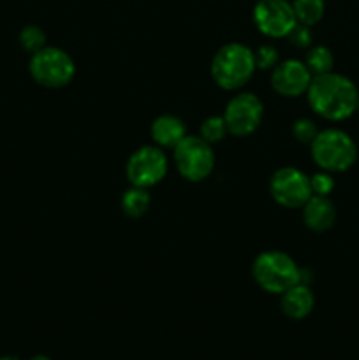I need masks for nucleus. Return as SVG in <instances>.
<instances>
[{"instance_id": "nucleus-23", "label": "nucleus", "mask_w": 359, "mask_h": 360, "mask_svg": "<svg viewBox=\"0 0 359 360\" xmlns=\"http://www.w3.org/2000/svg\"><path fill=\"white\" fill-rule=\"evenodd\" d=\"M312 27H306V25L296 23L294 28L287 34L289 44H292L298 49H308L312 46Z\"/></svg>"}, {"instance_id": "nucleus-4", "label": "nucleus", "mask_w": 359, "mask_h": 360, "mask_svg": "<svg viewBox=\"0 0 359 360\" xmlns=\"http://www.w3.org/2000/svg\"><path fill=\"white\" fill-rule=\"evenodd\" d=\"M301 267L289 253L270 250L256 257L252 264V276L264 292L282 295L285 290L299 283Z\"/></svg>"}, {"instance_id": "nucleus-24", "label": "nucleus", "mask_w": 359, "mask_h": 360, "mask_svg": "<svg viewBox=\"0 0 359 360\" xmlns=\"http://www.w3.org/2000/svg\"><path fill=\"white\" fill-rule=\"evenodd\" d=\"M30 360H51V359L46 357V355H35V357H32Z\"/></svg>"}, {"instance_id": "nucleus-6", "label": "nucleus", "mask_w": 359, "mask_h": 360, "mask_svg": "<svg viewBox=\"0 0 359 360\" xmlns=\"http://www.w3.org/2000/svg\"><path fill=\"white\" fill-rule=\"evenodd\" d=\"M172 158L182 178L190 183L204 181L215 169L213 144L201 136H187L172 150Z\"/></svg>"}, {"instance_id": "nucleus-1", "label": "nucleus", "mask_w": 359, "mask_h": 360, "mask_svg": "<svg viewBox=\"0 0 359 360\" xmlns=\"http://www.w3.org/2000/svg\"><path fill=\"white\" fill-rule=\"evenodd\" d=\"M359 90L348 77L338 72L313 76L306 101L310 109L327 122H344L358 111Z\"/></svg>"}, {"instance_id": "nucleus-20", "label": "nucleus", "mask_w": 359, "mask_h": 360, "mask_svg": "<svg viewBox=\"0 0 359 360\" xmlns=\"http://www.w3.org/2000/svg\"><path fill=\"white\" fill-rule=\"evenodd\" d=\"M319 129H317L315 122L310 118H298L292 123V136L298 143L301 144H312V141L315 139Z\"/></svg>"}, {"instance_id": "nucleus-11", "label": "nucleus", "mask_w": 359, "mask_h": 360, "mask_svg": "<svg viewBox=\"0 0 359 360\" xmlns=\"http://www.w3.org/2000/svg\"><path fill=\"white\" fill-rule=\"evenodd\" d=\"M312 77L313 76L306 69L305 62H301V60H284V62H278L271 69L270 83L271 88L282 97L296 98L306 94L310 83H312Z\"/></svg>"}, {"instance_id": "nucleus-3", "label": "nucleus", "mask_w": 359, "mask_h": 360, "mask_svg": "<svg viewBox=\"0 0 359 360\" xmlns=\"http://www.w3.org/2000/svg\"><path fill=\"white\" fill-rule=\"evenodd\" d=\"M310 155L320 171L345 172L358 162V144L340 129L319 130L310 144Z\"/></svg>"}, {"instance_id": "nucleus-10", "label": "nucleus", "mask_w": 359, "mask_h": 360, "mask_svg": "<svg viewBox=\"0 0 359 360\" xmlns=\"http://www.w3.org/2000/svg\"><path fill=\"white\" fill-rule=\"evenodd\" d=\"M252 18L257 30L271 39L287 37L289 32L298 23L289 0H257Z\"/></svg>"}, {"instance_id": "nucleus-7", "label": "nucleus", "mask_w": 359, "mask_h": 360, "mask_svg": "<svg viewBox=\"0 0 359 360\" xmlns=\"http://www.w3.org/2000/svg\"><path fill=\"white\" fill-rule=\"evenodd\" d=\"M169 169L168 157L158 146H141L129 157L125 165L127 179L132 186L151 188L165 178Z\"/></svg>"}, {"instance_id": "nucleus-25", "label": "nucleus", "mask_w": 359, "mask_h": 360, "mask_svg": "<svg viewBox=\"0 0 359 360\" xmlns=\"http://www.w3.org/2000/svg\"><path fill=\"white\" fill-rule=\"evenodd\" d=\"M0 360H20L16 357H11V355H6V357H0Z\"/></svg>"}, {"instance_id": "nucleus-2", "label": "nucleus", "mask_w": 359, "mask_h": 360, "mask_svg": "<svg viewBox=\"0 0 359 360\" xmlns=\"http://www.w3.org/2000/svg\"><path fill=\"white\" fill-rule=\"evenodd\" d=\"M256 70L253 51L241 42H227L222 46L213 55L210 67L215 84L225 91H234L245 86Z\"/></svg>"}, {"instance_id": "nucleus-9", "label": "nucleus", "mask_w": 359, "mask_h": 360, "mask_svg": "<svg viewBox=\"0 0 359 360\" xmlns=\"http://www.w3.org/2000/svg\"><path fill=\"white\" fill-rule=\"evenodd\" d=\"M270 193L275 202L287 210L303 207L312 197L310 176L298 167H282L270 179Z\"/></svg>"}, {"instance_id": "nucleus-14", "label": "nucleus", "mask_w": 359, "mask_h": 360, "mask_svg": "<svg viewBox=\"0 0 359 360\" xmlns=\"http://www.w3.org/2000/svg\"><path fill=\"white\" fill-rule=\"evenodd\" d=\"M313 306H315V295L310 285L298 283L280 295L282 313L291 320H305L313 311Z\"/></svg>"}, {"instance_id": "nucleus-22", "label": "nucleus", "mask_w": 359, "mask_h": 360, "mask_svg": "<svg viewBox=\"0 0 359 360\" xmlns=\"http://www.w3.org/2000/svg\"><path fill=\"white\" fill-rule=\"evenodd\" d=\"M256 56V65L260 70H271L278 62H280V55H278V49L271 44L260 46L257 51H253Z\"/></svg>"}, {"instance_id": "nucleus-19", "label": "nucleus", "mask_w": 359, "mask_h": 360, "mask_svg": "<svg viewBox=\"0 0 359 360\" xmlns=\"http://www.w3.org/2000/svg\"><path fill=\"white\" fill-rule=\"evenodd\" d=\"M20 44L25 51L34 55L35 51L42 49L46 46V34L37 25H27L20 32Z\"/></svg>"}, {"instance_id": "nucleus-8", "label": "nucleus", "mask_w": 359, "mask_h": 360, "mask_svg": "<svg viewBox=\"0 0 359 360\" xmlns=\"http://www.w3.org/2000/svg\"><path fill=\"white\" fill-rule=\"evenodd\" d=\"M227 130L234 137L252 136L264 118V104L256 94L243 91L227 102L224 111Z\"/></svg>"}, {"instance_id": "nucleus-15", "label": "nucleus", "mask_w": 359, "mask_h": 360, "mask_svg": "<svg viewBox=\"0 0 359 360\" xmlns=\"http://www.w3.org/2000/svg\"><path fill=\"white\" fill-rule=\"evenodd\" d=\"M122 211L129 218H141L148 213L151 204V197L146 188L130 185L129 190H125L122 195Z\"/></svg>"}, {"instance_id": "nucleus-17", "label": "nucleus", "mask_w": 359, "mask_h": 360, "mask_svg": "<svg viewBox=\"0 0 359 360\" xmlns=\"http://www.w3.org/2000/svg\"><path fill=\"white\" fill-rule=\"evenodd\" d=\"M292 9H294V16L298 23L313 27L324 18L326 4H324V0H294Z\"/></svg>"}, {"instance_id": "nucleus-21", "label": "nucleus", "mask_w": 359, "mask_h": 360, "mask_svg": "<svg viewBox=\"0 0 359 360\" xmlns=\"http://www.w3.org/2000/svg\"><path fill=\"white\" fill-rule=\"evenodd\" d=\"M310 186H312V195L329 197L334 190V179L331 172L320 171L310 176Z\"/></svg>"}, {"instance_id": "nucleus-16", "label": "nucleus", "mask_w": 359, "mask_h": 360, "mask_svg": "<svg viewBox=\"0 0 359 360\" xmlns=\"http://www.w3.org/2000/svg\"><path fill=\"white\" fill-rule=\"evenodd\" d=\"M303 62L312 76H322V74L333 72L334 56L326 46H313V48H308Z\"/></svg>"}, {"instance_id": "nucleus-12", "label": "nucleus", "mask_w": 359, "mask_h": 360, "mask_svg": "<svg viewBox=\"0 0 359 360\" xmlns=\"http://www.w3.org/2000/svg\"><path fill=\"white\" fill-rule=\"evenodd\" d=\"M303 224L313 232H326L336 221V206L329 197L312 195L301 207Z\"/></svg>"}, {"instance_id": "nucleus-26", "label": "nucleus", "mask_w": 359, "mask_h": 360, "mask_svg": "<svg viewBox=\"0 0 359 360\" xmlns=\"http://www.w3.org/2000/svg\"><path fill=\"white\" fill-rule=\"evenodd\" d=\"M358 112H359V98H358Z\"/></svg>"}, {"instance_id": "nucleus-13", "label": "nucleus", "mask_w": 359, "mask_h": 360, "mask_svg": "<svg viewBox=\"0 0 359 360\" xmlns=\"http://www.w3.org/2000/svg\"><path fill=\"white\" fill-rule=\"evenodd\" d=\"M150 134L155 146L162 148V150H175L189 136L185 122L175 115L157 116L151 123Z\"/></svg>"}, {"instance_id": "nucleus-5", "label": "nucleus", "mask_w": 359, "mask_h": 360, "mask_svg": "<svg viewBox=\"0 0 359 360\" xmlns=\"http://www.w3.org/2000/svg\"><path fill=\"white\" fill-rule=\"evenodd\" d=\"M32 79L44 88H63L76 76V63L67 51L44 46L32 55L28 63Z\"/></svg>"}, {"instance_id": "nucleus-18", "label": "nucleus", "mask_w": 359, "mask_h": 360, "mask_svg": "<svg viewBox=\"0 0 359 360\" xmlns=\"http://www.w3.org/2000/svg\"><path fill=\"white\" fill-rule=\"evenodd\" d=\"M227 134L229 130H227V125H225L224 116H218V115L208 116V118L201 123L199 136L210 144L220 143V141L225 139Z\"/></svg>"}]
</instances>
